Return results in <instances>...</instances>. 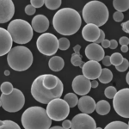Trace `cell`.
<instances>
[{"instance_id": "3957f363", "label": "cell", "mask_w": 129, "mask_h": 129, "mask_svg": "<svg viewBox=\"0 0 129 129\" xmlns=\"http://www.w3.org/2000/svg\"><path fill=\"white\" fill-rule=\"evenodd\" d=\"M83 19L87 24H94L99 27L103 26L109 19V10L104 4L100 1H89L82 10Z\"/></svg>"}, {"instance_id": "8fae6325", "label": "cell", "mask_w": 129, "mask_h": 129, "mask_svg": "<svg viewBox=\"0 0 129 129\" xmlns=\"http://www.w3.org/2000/svg\"><path fill=\"white\" fill-rule=\"evenodd\" d=\"M72 121V129H95L96 123L90 115L86 114H78L75 115Z\"/></svg>"}, {"instance_id": "f907efd6", "label": "cell", "mask_w": 129, "mask_h": 129, "mask_svg": "<svg viewBox=\"0 0 129 129\" xmlns=\"http://www.w3.org/2000/svg\"><path fill=\"white\" fill-rule=\"evenodd\" d=\"M5 76H9V75H10V71L6 70L5 72Z\"/></svg>"}, {"instance_id": "2e32d148", "label": "cell", "mask_w": 129, "mask_h": 129, "mask_svg": "<svg viewBox=\"0 0 129 129\" xmlns=\"http://www.w3.org/2000/svg\"><path fill=\"white\" fill-rule=\"evenodd\" d=\"M12 38L7 29L0 28V57L7 54L12 48Z\"/></svg>"}, {"instance_id": "30bf717a", "label": "cell", "mask_w": 129, "mask_h": 129, "mask_svg": "<svg viewBox=\"0 0 129 129\" xmlns=\"http://www.w3.org/2000/svg\"><path fill=\"white\" fill-rule=\"evenodd\" d=\"M114 111L123 118L129 117V89L125 88L116 92L113 98Z\"/></svg>"}, {"instance_id": "f6af8a7d", "label": "cell", "mask_w": 129, "mask_h": 129, "mask_svg": "<svg viewBox=\"0 0 129 129\" xmlns=\"http://www.w3.org/2000/svg\"><path fill=\"white\" fill-rule=\"evenodd\" d=\"M80 49H81V46H80V45H76V46H75V47H73L74 53H77V54H80V53H79Z\"/></svg>"}, {"instance_id": "f546056e", "label": "cell", "mask_w": 129, "mask_h": 129, "mask_svg": "<svg viewBox=\"0 0 129 129\" xmlns=\"http://www.w3.org/2000/svg\"><path fill=\"white\" fill-rule=\"evenodd\" d=\"M0 89H1L2 94L5 95H10V93L13 91V85H12L11 83L10 82H4L3 84L0 86Z\"/></svg>"}, {"instance_id": "ac0fdd59", "label": "cell", "mask_w": 129, "mask_h": 129, "mask_svg": "<svg viewBox=\"0 0 129 129\" xmlns=\"http://www.w3.org/2000/svg\"><path fill=\"white\" fill-rule=\"evenodd\" d=\"M31 27L37 33H44L49 28V20L44 15H37L32 19Z\"/></svg>"}, {"instance_id": "b9f144b4", "label": "cell", "mask_w": 129, "mask_h": 129, "mask_svg": "<svg viewBox=\"0 0 129 129\" xmlns=\"http://www.w3.org/2000/svg\"><path fill=\"white\" fill-rule=\"evenodd\" d=\"M103 63L104 64L105 66H111V63H110V60H109V56H104L103 59Z\"/></svg>"}, {"instance_id": "d6a6232c", "label": "cell", "mask_w": 129, "mask_h": 129, "mask_svg": "<svg viewBox=\"0 0 129 129\" xmlns=\"http://www.w3.org/2000/svg\"><path fill=\"white\" fill-rule=\"evenodd\" d=\"M116 92H117V90H116V89L114 88V86H109V87H107V88L105 89L104 95H105V96L107 97V98L113 99L114 96L116 94Z\"/></svg>"}, {"instance_id": "7c38bea8", "label": "cell", "mask_w": 129, "mask_h": 129, "mask_svg": "<svg viewBox=\"0 0 129 129\" xmlns=\"http://www.w3.org/2000/svg\"><path fill=\"white\" fill-rule=\"evenodd\" d=\"M72 89L76 95H86L91 89L90 80L86 78L84 75L75 77L72 84Z\"/></svg>"}, {"instance_id": "f35d334b", "label": "cell", "mask_w": 129, "mask_h": 129, "mask_svg": "<svg viewBox=\"0 0 129 129\" xmlns=\"http://www.w3.org/2000/svg\"><path fill=\"white\" fill-rule=\"evenodd\" d=\"M119 42H120V44L121 45V46H128V44H129V39H128V37H126V36L120 37Z\"/></svg>"}, {"instance_id": "7bdbcfd3", "label": "cell", "mask_w": 129, "mask_h": 129, "mask_svg": "<svg viewBox=\"0 0 129 129\" xmlns=\"http://www.w3.org/2000/svg\"><path fill=\"white\" fill-rule=\"evenodd\" d=\"M118 46V42L116 40H111L109 41V47L111 49H115Z\"/></svg>"}, {"instance_id": "1f68e13d", "label": "cell", "mask_w": 129, "mask_h": 129, "mask_svg": "<svg viewBox=\"0 0 129 129\" xmlns=\"http://www.w3.org/2000/svg\"><path fill=\"white\" fill-rule=\"evenodd\" d=\"M58 42H59V48L62 51H66L70 47V41L68 39L64 38V37H62L58 40Z\"/></svg>"}, {"instance_id": "7402d4cb", "label": "cell", "mask_w": 129, "mask_h": 129, "mask_svg": "<svg viewBox=\"0 0 129 129\" xmlns=\"http://www.w3.org/2000/svg\"><path fill=\"white\" fill-rule=\"evenodd\" d=\"M111 107L109 102L105 101V100H101V101L97 102V103H95V109L96 113L100 114V115H106L110 112Z\"/></svg>"}, {"instance_id": "4fadbf2b", "label": "cell", "mask_w": 129, "mask_h": 129, "mask_svg": "<svg viewBox=\"0 0 129 129\" xmlns=\"http://www.w3.org/2000/svg\"><path fill=\"white\" fill-rule=\"evenodd\" d=\"M101 71L102 67L99 62L93 61V60H89L85 62L82 66L83 75L89 80H95L98 78Z\"/></svg>"}, {"instance_id": "ab89813d", "label": "cell", "mask_w": 129, "mask_h": 129, "mask_svg": "<svg viewBox=\"0 0 129 129\" xmlns=\"http://www.w3.org/2000/svg\"><path fill=\"white\" fill-rule=\"evenodd\" d=\"M72 126V121L69 120H64L63 123H62V127L64 129H69Z\"/></svg>"}, {"instance_id": "681fc988", "label": "cell", "mask_w": 129, "mask_h": 129, "mask_svg": "<svg viewBox=\"0 0 129 129\" xmlns=\"http://www.w3.org/2000/svg\"><path fill=\"white\" fill-rule=\"evenodd\" d=\"M126 83L129 84V73L126 74Z\"/></svg>"}, {"instance_id": "5b68a950", "label": "cell", "mask_w": 129, "mask_h": 129, "mask_svg": "<svg viewBox=\"0 0 129 129\" xmlns=\"http://www.w3.org/2000/svg\"><path fill=\"white\" fill-rule=\"evenodd\" d=\"M8 64L16 72H24L33 64V53L24 46H16L10 49L7 55Z\"/></svg>"}, {"instance_id": "6da1fadb", "label": "cell", "mask_w": 129, "mask_h": 129, "mask_svg": "<svg viewBox=\"0 0 129 129\" xmlns=\"http://www.w3.org/2000/svg\"><path fill=\"white\" fill-rule=\"evenodd\" d=\"M82 19L76 10L72 8H63L58 10L53 16V26L59 34L72 35L80 28Z\"/></svg>"}, {"instance_id": "9a60e30c", "label": "cell", "mask_w": 129, "mask_h": 129, "mask_svg": "<svg viewBox=\"0 0 129 129\" xmlns=\"http://www.w3.org/2000/svg\"><path fill=\"white\" fill-rule=\"evenodd\" d=\"M85 55L89 60L99 62L100 60H103L105 55V52L101 45L96 43H91L85 48Z\"/></svg>"}, {"instance_id": "816d5d0a", "label": "cell", "mask_w": 129, "mask_h": 129, "mask_svg": "<svg viewBox=\"0 0 129 129\" xmlns=\"http://www.w3.org/2000/svg\"><path fill=\"white\" fill-rule=\"evenodd\" d=\"M0 107H2V103H1V100H0Z\"/></svg>"}, {"instance_id": "ffe728a7", "label": "cell", "mask_w": 129, "mask_h": 129, "mask_svg": "<svg viewBox=\"0 0 129 129\" xmlns=\"http://www.w3.org/2000/svg\"><path fill=\"white\" fill-rule=\"evenodd\" d=\"M59 78L52 74H42V85L47 89H54L58 84Z\"/></svg>"}, {"instance_id": "277c9868", "label": "cell", "mask_w": 129, "mask_h": 129, "mask_svg": "<svg viewBox=\"0 0 129 129\" xmlns=\"http://www.w3.org/2000/svg\"><path fill=\"white\" fill-rule=\"evenodd\" d=\"M64 85L61 80L58 81V84L54 89H47L43 87L42 85V75L37 77L33 81L31 85V95L38 103L42 104H47L50 101L55 99L60 98V96L63 94Z\"/></svg>"}, {"instance_id": "603a6c76", "label": "cell", "mask_w": 129, "mask_h": 129, "mask_svg": "<svg viewBox=\"0 0 129 129\" xmlns=\"http://www.w3.org/2000/svg\"><path fill=\"white\" fill-rule=\"evenodd\" d=\"M113 79V73L108 68H102L101 73L98 77V80L102 84H109Z\"/></svg>"}, {"instance_id": "83f0119b", "label": "cell", "mask_w": 129, "mask_h": 129, "mask_svg": "<svg viewBox=\"0 0 129 129\" xmlns=\"http://www.w3.org/2000/svg\"><path fill=\"white\" fill-rule=\"evenodd\" d=\"M123 56L121 55V53H112L111 56H109V60L111 64H113L114 66H118L123 61Z\"/></svg>"}, {"instance_id": "f1b7e54d", "label": "cell", "mask_w": 129, "mask_h": 129, "mask_svg": "<svg viewBox=\"0 0 129 129\" xmlns=\"http://www.w3.org/2000/svg\"><path fill=\"white\" fill-rule=\"evenodd\" d=\"M44 5L49 10H54L59 9L61 5V0H46Z\"/></svg>"}, {"instance_id": "7dc6e473", "label": "cell", "mask_w": 129, "mask_h": 129, "mask_svg": "<svg viewBox=\"0 0 129 129\" xmlns=\"http://www.w3.org/2000/svg\"><path fill=\"white\" fill-rule=\"evenodd\" d=\"M120 50H121L122 53H126L128 51V46H121Z\"/></svg>"}, {"instance_id": "7a4b0ae2", "label": "cell", "mask_w": 129, "mask_h": 129, "mask_svg": "<svg viewBox=\"0 0 129 129\" xmlns=\"http://www.w3.org/2000/svg\"><path fill=\"white\" fill-rule=\"evenodd\" d=\"M21 120L24 129H49L52 125V120L46 109L39 106L27 109L22 114Z\"/></svg>"}, {"instance_id": "d590c367", "label": "cell", "mask_w": 129, "mask_h": 129, "mask_svg": "<svg viewBox=\"0 0 129 129\" xmlns=\"http://www.w3.org/2000/svg\"><path fill=\"white\" fill-rule=\"evenodd\" d=\"M35 12H36V9H35V7H33L31 5H28L25 7V13H26L27 15L32 16V15H34Z\"/></svg>"}, {"instance_id": "4dcf8cb0", "label": "cell", "mask_w": 129, "mask_h": 129, "mask_svg": "<svg viewBox=\"0 0 129 129\" xmlns=\"http://www.w3.org/2000/svg\"><path fill=\"white\" fill-rule=\"evenodd\" d=\"M71 62L74 66H79L82 68L83 64H84V61H83L82 58H81L80 54H77V53H73L72 55V59H71Z\"/></svg>"}, {"instance_id": "74e56055", "label": "cell", "mask_w": 129, "mask_h": 129, "mask_svg": "<svg viewBox=\"0 0 129 129\" xmlns=\"http://www.w3.org/2000/svg\"><path fill=\"white\" fill-rule=\"evenodd\" d=\"M103 40H105V33L103 30L100 29V35H99L98 39H97L94 43H96V44L100 45V43H102V41H103Z\"/></svg>"}, {"instance_id": "ee69618b", "label": "cell", "mask_w": 129, "mask_h": 129, "mask_svg": "<svg viewBox=\"0 0 129 129\" xmlns=\"http://www.w3.org/2000/svg\"><path fill=\"white\" fill-rule=\"evenodd\" d=\"M102 46L101 47H103V48H108V47H109V40H103L102 41Z\"/></svg>"}, {"instance_id": "cb8c5ba5", "label": "cell", "mask_w": 129, "mask_h": 129, "mask_svg": "<svg viewBox=\"0 0 129 129\" xmlns=\"http://www.w3.org/2000/svg\"><path fill=\"white\" fill-rule=\"evenodd\" d=\"M113 5L114 9L116 10V11L123 13L124 11L128 10L129 1L128 0H114Z\"/></svg>"}, {"instance_id": "e0dca14e", "label": "cell", "mask_w": 129, "mask_h": 129, "mask_svg": "<svg viewBox=\"0 0 129 129\" xmlns=\"http://www.w3.org/2000/svg\"><path fill=\"white\" fill-rule=\"evenodd\" d=\"M78 109L83 114H89L95 111V102L89 95H83L80 99H78Z\"/></svg>"}, {"instance_id": "44dd1931", "label": "cell", "mask_w": 129, "mask_h": 129, "mask_svg": "<svg viewBox=\"0 0 129 129\" xmlns=\"http://www.w3.org/2000/svg\"><path fill=\"white\" fill-rule=\"evenodd\" d=\"M48 66L53 72H60L64 66V61L59 56H53L49 59Z\"/></svg>"}, {"instance_id": "8d00e7d4", "label": "cell", "mask_w": 129, "mask_h": 129, "mask_svg": "<svg viewBox=\"0 0 129 129\" xmlns=\"http://www.w3.org/2000/svg\"><path fill=\"white\" fill-rule=\"evenodd\" d=\"M113 18L115 22H121L122 20L124 19V14L121 13V12H119V11H116L114 13L113 15Z\"/></svg>"}, {"instance_id": "8992f818", "label": "cell", "mask_w": 129, "mask_h": 129, "mask_svg": "<svg viewBox=\"0 0 129 129\" xmlns=\"http://www.w3.org/2000/svg\"><path fill=\"white\" fill-rule=\"evenodd\" d=\"M12 41L20 45L29 42L33 37V28L27 21L14 19L10 22L7 28Z\"/></svg>"}, {"instance_id": "c3c4849f", "label": "cell", "mask_w": 129, "mask_h": 129, "mask_svg": "<svg viewBox=\"0 0 129 129\" xmlns=\"http://www.w3.org/2000/svg\"><path fill=\"white\" fill-rule=\"evenodd\" d=\"M49 129H64V128L59 126H53V127H50Z\"/></svg>"}, {"instance_id": "5bb4252c", "label": "cell", "mask_w": 129, "mask_h": 129, "mask_svg": "<svg viewBox=\"0 0 129 129\" xmlns=\"http://www.w3.org/2000/svg\"><path fill=\"white\" fill-rule=\"evenodd\" d=\"M15 14V5L11 0H0V23L12 19Z\"/></svg>"}, {"instance_id": "836d02e7", "label": "cell", "mask_w": 129, "mask_h": 129, "mask_svg": "<svg viewBox=\"0 0 129 129\" xmlns=\"http://www.w3.org/2000/svg\"><path fill=\"white\" fill-rule=\"evenodd\" d=\"M128 66H129V62L128 60L126 59H123V61H122V63L120 64V66H115L116 70L118 71V72H123L125 71H126L128 69Z\"/></svg>"}, {"instance_id": "52a82bcc", "label": "cell", "mask_w": 129, "mask_h": 129, "mask_svg": "<svg viewBox=\"0 0 129 129\" xmlns=\"http://www.w3.org/2000/svg\"><path fill=\"white\" fill-rule=\"evenodd\" d=\"M3 109L10 113H16L23 108L25 104L24 95L20 89L14 88L10 95L2 94L0 95Z\"/></svg>"}, {"instance_id": "d4e9b609", "label": "cell", "mask_w": 129, "mask_h": 129, "mask_svg": "<svg viewBox=\"0 0 129 129\" xmlns=\"http://www.w3.org/2000/svg\"><path fill=\"white\" fill-rule=\"evenodd\" d=\"M64 101L66 102L70 108H74L76 107V105H78V98L75 93H67L64 96Z\"/></svg>"}, {"instance_id": "ba28073f", "label": "cell", "mask_w": 129, "mask_h": 129, "mask_svg": "<svg viewBox=\"0 0 129 129\" xmlns=\"http://www.w3.org/2000/svg\"><path fill=\"white\" fill-rule=\"evenodd\" d=\"M47 114L51 120L55 121H61L66 120V118L70 114V107L61 98H55L50 101L47 104Z\"/></svg>"}, {"instance_id": "60d3db41", "label": "cell", "mask_w": 129, "mask_h": 129, "mask_svg": "<svg viewBox=\"0 0 129 129\" xmlns=\"http://www.w3.org/2000/svg\"><path fill=\"white\" fill-rule=\"evenodd\" d=\"M121 28L124 32L129 33V22L128 21H126V22H125L121 24Z\"/></svg>"}, {"instance_id": "e575fe53", "label": "cell", "mask_w": 129, "mask_h": 129, "mask_svg": "<svg viewBox=\"0 0 129 129\" xmlns=\"http://www.w3.org/2000/svg\"><path fill=\"white\" fill-rule=\"evenodd\" d=\"M45 4V1L44 0H31L30 1V5L35 7V9L36 8H41Z\"/></svg>"}, {"instance_id": "bcb514c9", "label": "cell", "mask_w": 129, "mask_h": 129, "mask_svg": "<svg viewBox=\"0 0 129 129\" xmlns=\"http://www.w3.org/2000/svg\"><path fill=\"white\" fill-rule=\"evenodd\" d=\"M90 85H91V88H96L98 86V81H96V79L90 81Z\"/></svg>"}, {"instance_id": "484cf974", "label": "cell", "mask_w": 129, "mask_h": 129, "mask_svg": "<svg viewBox=\"0 0 129 129\" xmlns=\"http://www.w3.org/2000/svg\"><path fill=\"white\" fill-rule=\"evenodd\" d=\"M104 129H129V126L126 122L115 120L108 124Z\"/></svg>"}, {"instance_id": "f5cc1de1", "label": "cell", "mask_w": 129, "mask_h": 129, "mask_svg": "<svg viewBox=\"0 0 129 129\" xmlns=\"http://www.w3.org/2000/svg\"><path fill=\"white\" fill-rule=\"evenodd\" d=\"M95 129H103V128H102V127H96Z\"/></svg>"}, {"instance_id": "9c48e42d", "label": "cell", "mask_w": 129, "mask_h": 129, "mask_svg": "<svg viewBox=\"0 0 129 129\" xmlns=\"http://www.w3.org/2000/svg\"><path fill=\"white\" fill-rule=\"evenodd\" d=\"M59 39L51 33H43L37 38L36 47L41 53L46 56H52L59 49Z\"/></svg>"}, {"instance_id": "d6986e66", "label": "cell", "mask_w": 129, "mask_h": 129, "mask_svg": "<svg viewBox=\"0 0 129 129\" xmlns=\"http://www.w3.org/2000/svg\"><path fill=\"white\" fill-rule=\"evenodd\" d=\"M100 35V28L94 24H86L83 28L82 36L86 41L94 43Z\"/></svg>"}, {"instance_id": "4316f807", "label": "cell", "mask_w": 129, "mask_h": 129, "mask_svg": "<svg viewBox=\"0 0 129 129\" xmlns=\"http://www.w3.org/2000/svg\"><path fill=\"white\" fill-rule=\"evenodd\" d=\"M0 129H21L16 122L10 120H0Z\"/></svg>"}]
</instances>
